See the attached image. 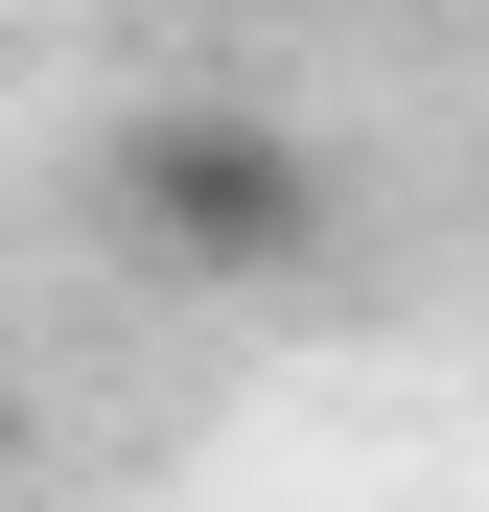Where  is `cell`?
<instances>
[{
    "instance_id": "1",
    "label": "cell",
    "mask_w": 489,
    "mask_h": 512,
    "mask_svg": "<svg viewBox=\"0 0 489 512\" xmlns=\"http://www.w3.org/2000/svg\"><path fill=\"white\" fill-rule=\"evenodd\" d=\"M94 233L140 280H187V303H280V280H326L350 187H326V140L257 117V94H140L94 140Z\"/></svg>"
}]
</instances>
